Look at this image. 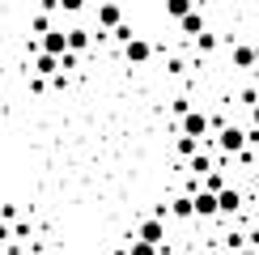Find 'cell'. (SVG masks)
Instances as JSON below:
<instances>
[{
    "label": "cell",
    "instance_id": "6da1fadb",
    "mask_svg": "<svg viewBox=\"0 0 259 255\" xmlns=\"http://www.w3.org/2000/svg\"><path fill=\"white\" fill-rule=\"evenodd\" d=\"M217 145H221V153H242L246 145H251V128H234V123H225L221 128V136H217Z\"/></svg>",
    "mask_w": 259,
    "mask_h": 255
},
{
    "label": "cell",
    "instance_id": "7a4b0ae2",
    "mask_svg": "<svg viewBox=\"0 0 259 255\" xmlns=\"http://www.w3.org/2000/svg\"><path fill=\"white\" fill-rule=\"evenodd\" d=\"M136 238H145V242H166V217H149V221H140V230H136Z\"/></svg>",
    "mask_w": 259,
    "mask_h": 255
},
{
    "label": "cell",
    "instance_id": "3957f363",
    "mask_svg": "<svg viewBox=\"0 0 259 255\" xmlns=\"http://www.w3.org/2000/svg\"><path fill=\"white\" fill-rule=\"evenodd\" d=\"M208 128H212V119L204 111H187V115H183V132H187V136H200V141H204Z\"/></svg>",
    "mask_w": 259,
    "mask_h": 255
},
{
    "label": "cell",
    "instance_id": "277c9868",
    "mask_svg": "<svg viewBox=\"0 0 259 255\" xmlns=\"http://www.w3.org/2000/svg\"><path fill=\"white\" fill-rule=\"evenodd\" d=\"M217 212H221L217 191H208V187H204V191H196V217H204V221H208V217H217Z\"/></svg>",
    "mask_w": 259,
    "mask_h": 255
},
{
    "label": "cell",
    "instance_id": "5b68a950",
    "mask_svg": "<svg viewBox=\"0 0 259 255\" xmlns=\"http://www.w3.org/2000/svg\"><path fill=\"white\" fill-rule=\"evenodd\" d=\"M217 200H221V217H238L242 212V191L238 187H221Z\"/></svg>",
    "mask_w": 259,
    "mask_h": 255
},
{
    "label": "cell",
    "instance_id": "8992f818",
    "mask_svg": "<svg viewBox=\"0 0 259 255\" xmlns=\"http://www.w3.org/2000/svg\"><path fill=\"white\" fill-rule=\"evenodd\" d=\"M38 51H51V56H64L68 51V30H47L38 42Z\"/></svg>",
    "mask_w": 259,
    "mask_h": 255
},
{
    "label": "cell",
    "instance_id": "52a82bcc",
    "mask_svg": "<svg viewBox=\"0 0 259 255\" xmlns=\"http://www.w3.org/2000/svg\"><path fill=\"white\" fill-rule=\"evenodd\" d=\"M149 56H153V47H149L145 38H132V42H123V60H127V64H149Z\"/></svg>",
    "mask_w": 259,
    "mask_h": 255
},
{
    "label": "cell",
    "instance_id": "ba28073f",
    "mask_svg": "<svg viewBox=\"0 0 259 255\" xmlns=\"http://www.w3.org/2000/svg\"><path fill=\"white\" fill-rule=\"evenodd\" d=\"M119 21H123V9L115 5V0H106V5L98 9V26H102V30H115Z\"/></svg>",
    "mask_w": 259,
    "mask_h": 255
},
{
    "label": "cell",
    "instance_id": "9c48e42d",
    "mask_svg": "<svg viewBox=\"0 0 259 255\" xmlns=\"http://www.w3.org/2000/svg\"><path fill=\"white\" fill-rule=\"evenodd\" d=\"M34 72H38V77H56V72H60V56H51V51H38Z\"/></svg>",
    "mask_w": 259,
    "mask_h": 255
},
{
    "label": "cell",
    "instance_id": "30bf717a",
    "mask_svg": "<svg viewBox=\"0 0 259 255\" xmlns=\"http://www.w3.org/2000/svg\"><path fill=\"white\" fill-rule=\"evenodd\" d=\"M170 212H175V217H196V196H175V204H170Z\"/></svg>",
    "mask_w": 259,
    "mask_h": 255
},
{
    "label": "cell",
    "instance_id": "8fae6325",
    "mask_svg": "<svg viewBox=\"0 0 259 255\" xmlns=\"http://www.w3.org/2000/svg\"><path fill=\"white\" fill-rule=\"evenodd\" d=\"M175 153H179V157H196V153H200V136H187V132H183L179 141H175Z\"/></svg>",
    "mask_w": 259,
    "mask_h": 255
},
{
    "label": "cell",
    "instance_id": "7c38bea8",
    "mask_svg": "<svg viewBox=\"0 0 259 255\" xmlns=\"http://www.w3.org/2000/svg\"><path fill=\"white\" fill-rule=\"evenodd\" d=\"M234 64H238V68H259V60H255V47L238 42V47H234Z\"/></svg>",
    "mask_w": 259,
    "mask_h": 255
},
{
    "label": "cell",
    "instance_id": "4fadbf2b",
    "mask_svg": "<svg viewBox=\"0 0 259 255\" xmlns=\"http://www.w3.org/2000/svg\"><path fill=\"white\" fill-rule=\"evenodd\" d=\"M179 26H183V34H204V17L196 13V9H191L187 17H179Z\"/></svg>",
    "mask_w": 259,
    "mask_h": 255
},
{
    "label": "cell",
    "instance_id": "5bb4252c",
    "mask_svg": "<svg viewBox=\"0 0 259 255\" xmlns=\"http://www.w3.org/2000/svg\"><path fill=\"white\" fill-rule=\"evenodd\" d=\"M187 170H191V175H196V179H204V175H208V170H212V162H208V157H204V153H196V157H187Z\"/></svg>",
    "mask_w": 259,
    "mask_h": 255
},
{
    "label": "cell",
    "instance_id": "9a60e30c",
    "mask_svg": "<svg viewBox=\"0 0 259 255\" xmlns=\"http://www.w3.org/2000/svg\"><path fill=\"white\" fill-rule=\"evenodd\" d=\"M161 247L157 242H145V238H132V247H127V255H157Z\"/></svg>",
    "mask_w": 259,
    "mask_h": 255
},
{
    "label": "cell",
    "instance_id": "2e32d148",
    "mask_svg": "<svg viewBox=\"0 0 259 255\" xmlns=\"http://www.w3.org/2000/svg\"><path fill=\"white\" fill-rule=\"evenodd\" d=\"M166 13L175 17V21H179V17H187V13H191V0H166Z\"/></svg>",
    "mask_w": 259,
    "mask_h": 255
},
{
    "label": "cell",
    "instance_id": "e0dca14e",
    "mask_svg": "<svg viewBox=\"0 0 259 255\" xmlns=\"http://www.w3.org/2000/svg\"><path fill=\"white\" fill-rule=\"evenodd\" d=\"M68 47L72 51H85V47H90V30H68Z\"/></svg>",
    "mask_w": 259,
    "mask_h": 255
},
{
    "label": "cell",
    "instance_id": "ac0fdd59",
    "mask_svg": "<svg viewBox=\"0 0 259 255\" xmlns=\"http://www.w3.org/2000/svg\"><path fill=\"white\" fill-rule=\"evenodd\" d=\"M111 34H115V42H132V38H136V30L127 26V21H119V26H115Z\"/></svg>",
    "mask_w": 259,
    "mask_h": 255
},
{
    "label": "cell",
    "instance_id": "d6986e66",
    "mask_svg": "<svg viewBox=\"0 0 259 255\" xmlns=\"http://www.w3.org/2000/svg\"><path fill=\"white\" fill-rule=\"evenodd\" d=\"M77 56H81V51H72V47H68V51L60 56V68H64V72H72V68H77Z\"/></svg>",
    "mask_w": 259,
    "mask_h": 255
},
{
    "label": "cell",
    "instance_id": "ffe728a7",
    "mask_svg": "<svg viewBox=\"0 0 259 255\" xmlns=\"http://www.w3.org/2000/svg\"><path fill=\"white\" fill-rule=\"evenodd\" d=\"M30 30H34V34H47V30H51V17H47V13H38L34 21H30Z\"/></svg>",
    "mask_w": 259,
    "mask_h": 255
},
{
    "label": "cell",
    "instance_id": "44dd1931",
    "mask_svg": "<svg viewBox=\"0 0 259 255\" xmlns=\"http://www.w3.org/2000/svg\"><path fill=\"white\" fill-rule=\"evenodd\" d=\"M204 187H208V191H221V187H225V179L217 175V170H208V175H204Z\"/></svg>",
    "mask_w": 259,
    "mask_h": 255
},
{
    "label": "cell",
    "instance_id": "7402d4cb",
    "mask_svg": "<svg viewBox=\"0 0 259 255\" xmlns=\"http://www.w3.org/2000/svg\"><path fill=\"white\" fill-rule=\"evenodd\" d=\"M246 242H251V238H242V234H225V247H230V251H242Z\"/></svg>",
    "mask_w": 259,
    "mask_h": 255
},
{
    "label": "cell",
    "instance_id": "603a6c76",
    "mask_svg": "<svg viewBox=\"0 0 259 255\" xmlns=\"http://www.w3.org/2000/svg\"><path fill=\"white\" fill-rule=\"evenodd\" d=\"M60 9H64V13H81L85 0H60Z\"/></svg>",
    "mask_w": 259,
    "mask_h": 255
},
{
    "label": "cell",
    "instance_id": "cb8c5ba5",
    "mask_svg": "<svg viewBox=\"0 0 259 255\" xmlns=\"http://www.w3.org/2000/svg\"><path fill=\"white\" fill-rule=\"evenodd\" d=\"M212 42H217L212 34H196V47H200V51H212Z\"/></svg>",
    "mask_w": 259,
    "mask_h": 255
},
{
    "label": "cell",
    "instance_id": "d4e9b609",
    "mask_svg": "<svg viewBox=\"0 0 259 255\" xmlns=\"http://www.w3.org/2000/svg\"><path fill=\"white\" fill-rule=\"evenodd\" d=\"M187 111H191V102H187V98H175V115H179V119H183Z\"/></svg>",
    "mask_w": 259,
    "mask_h": 255
},
{
    "label": "cell",
    "instance_id": "484cf974",
    "mask_svg": "<svg viewBox=\"0 0 259 255\" xmlns=\"http://www.w3.org/2000/svg\"><path fill=\"white\" fill-rule=\"evenodd\" d=\"M259 102V90H242V106H255Z\"/></svg>",
    "mask_w": 259,
    "mask_h": 255
},
{
    "label": "cell",
    "instance_id": "4316f807",
    "mask_svg": "<svg viewBox=\"0 0 259 255\" xmlns=\"http://www.w3.org/2000/svg\"><path fill=\"white\" fill-rule=\"evenodd\" d=\"M251 128H259V102L251 106Z\"/></svg>",
    "mask_w": 259,
    "mask_h": 255
},
{
    "label": "cell",
    "instance_id": "83f0119b",
    "mask_svg": "<svg viewBox=\"0 0 259 255\" xmlns=\"http://www.w3.org/2000/svg\"><path fill=\"white\" fill-rule=\"evenodd\" d=\"M9 238H13V230H9V226H0V242H9Z\"/></svg>",
    "mask_w": 259,
    "mask_h": 255
},
{
    "label": "cell",
    "instance_id": "f1b7e54d",
    "mask_svg": "<svg viewBox=\"0 0 259 255\" xmlns=\"http://www.w3.org/2000/svg\"><path fill=\"white\" fill-rule=\"evenodd\" d=\"M221 255H238V251H221Z\"/></svg>",
    "mask_w": 259,
    "mask_h": 255
},
{
    "label": "cell",
    "instance_id": "f546056e",
    "mask_svg": "<svg viewBox=\"0 0 259 255\" xmlns=\"http://www.w3.org/2000/svg\"><path fill=\"white\" fill-rule=\"evenodd\" d=\"M255 60H259V47H255Z\"/></svg>",
    "mask_w": 259,
    "mask_h": 255
}]
</instances>
